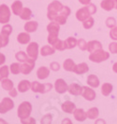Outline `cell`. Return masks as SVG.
Here are the masks:
<instances>
[{
	"label": "cell",
	"mask_w": 117,
	"mask_h": 124,
	"mask_svg": "<svg viewBox=\"0 0 117 124\" xmlns=\"http://www.w3.org/2000/svg\"><path fill=\"white\" fill-rule=\"evenodd\" d=\"M70 14V9L67 6H63L59 1H53L48 6V13L47 17L51 21H54L58 16L64 15L66 17H68Z\"/></svg>",
	"instance_id": "1"
},
{
	"label": "cell",
	"mask_w": 117,
	"mask_h": 124,
	"mask_svg": "<svg viewBox=\"0 0 117 124\" xmlns=\"http://www.w3.org/2000/svg\"><path fill=\"white\" fill-rule=\"evenodd\" d=\"M96 12H97V7L90 3L85 7L80 8L76 12V18L80 22H84L86 19H88L92 14H95Z\"/></svg>",
	"instance_id": "2"
},
{
	"label": "cell",
	"mask_w": 117,
	"mask_h": 124,
	"mask_svg": "<svg viewBox=\"0 0 117 124\" xmlns=\"http://www.w3.org/2000/svg\"><path fill=\"white\" fill-rule=\"evenodd\" d=\"M59 30H60V24H58L54 21H52V23H50L47 25V31L49 32L48 42L50 45H54L58 40Z\"/></svg>",
	"instance_id": "3"
},
{
	"label": "cell",
	"mask_w": 117,
	"mask_h": 124,
	"mask_svg": "<svg viewBox=\"0 0 117 124\" xmlns=\"http://www.w3.org/2000/svg\"><path fill=\"white\" fill-rule=\"evenodd\" d=\"M17 112H18V117L20 118V119L28 118L30 116L31 112H32V105L29 102L25 101L19 106Z\"/></svg>",
	"instance_id": "4"
},
{
	"label": "cell",
	"mask_w": 117,
	"mask_h": 124,
	"mask_svg": "<svg viewBox=\"0 0 117 124\" xmlns=\"http://www.w3.org/2000/svg\"><path fill=\"white\" fill-rule=\"evenodd\" d=\"M109 57H110V53L101 49V50H97V51L91 53L89 55V60L94 62H101L108 60Z\"/></svg>",
	"instance_id": "5"
},
{
	"label": "cell",
	"mask_w": 117,
	"mask_h": 124,
	"mask_svg": "<svg viewBox=\"0 0 117 124\" xmlns=\"http://www.w3.org/2000/svg\"><path fill=\"white\" fill-rule=\"evenodd\" d=\"M53 85L51 83H46V84H41L37 81H33L31 83V90L34 93H46L49 91L52 90Z\"/></svg>",
	"instance_id": "6"
},
{
	"label": "cell",
	"mask_w": 117,
	"mask_h": 124,
	"mask_svg": "<svg viewBox=\"0 0 117 124\" xmlns=\"http://www.w3.org/2000/svg\"><path fill=\"white\" fill-rule=\"evenodd\" d=\"M9 19H10L9 8L5 4L0 5V23L6 24L9 22Z\"/></svg>",
	"instance_id": "7"
},
{
	"label": "cell",
	"mask_w": 117,
	"mask_h": 124,
	"mask_svg": "<svg viewBox=\"0 0 117 124\" xmlns=\"http://www.w3.org/2000/svg\"><path fill=\"white\" fill-rule=\"evenodd\" d=\"M14 107V103L10 98L6 97L1 101L0 103V113L1 114H5L9 110H11Z\"/></svg>",
	"instance_id": "8"
},
{
	"label": "cell",
	"mask_w": 117,
	"mask_h": 124,
	"mask_svg": "<svg viewBox=\"0 0 117 124\" xmlns=\"http://www.w3.org/2000/svg\"><path fill=\"white\" fill-rule=\"evenodd\" d=\"M26 51H27L28 57L36 61L37 59V55H38V45H37V43H36V42H31L27 46Z\"/></svg>",
	"instance_id": "9"
},
{
	"label": "cell",
	"mask_w": 117,
	"mask_h": 124,
	"mask_svg": "<svg viewBox=\"0 0 117 124\" xmlns=\"http://www.w3.org/2000/svg\"><path fill=\"white\" fill-rule=\"evenodd\" d=\"M11 33H12V26H11L10 24L6 23V24L2 27V29H1L0 35H1V37H2V38H3L4 46H5V47L9 44V35H10Z\"/></svg>",
	"instance_id": "10"
},
{
	"label": "cell",
	"mask_w": 117,
	"mask_h": 124,
	"mask_svg": "<svg viewBox=\"0 0 117 124\" xmlns=\"http://www.w3.org/2000/svg\"><path fill=\"white\" fill-rule=\"evenodd\" d=\"M35 60L33 59H29L27 62H23L20 67H21V73H23L24 75H28L30 73L31 71L33 70V68L35 67Z\"/></svg>",
	"instance_id": "11"
},
{
	"label": "cell",
	"mask_w": 117,
	"mask_h": 124,
	"mask_svg": "<svg viewBox=\"0 0 117 124\" xmlns=\"http://www.w3.org/2000/svg\"><path fill=\"white\" fill-rule=\"evenodd\" d=\"M81 95L87 101H93V100H95V98H96V93L94 92V90H92L91 88L87 87V86H83L82 87Z\"/></svg>",
	"instance_id": "12"
},
{
	"label": "cell",
	"mask_w": 117,
	"mask_h": 124,
	"mask_svg": "<svg viewBox=\"0 0 117 124\" xmlns=\"http://www.w3.org/2000/svg\"><path fill=\"white\" fill-rule=\"evenodd\" d=\"M54 88H55L56 93H64L68 91V84L65 82L64 79L62 78H58L55 81V84H54Z\"/></svg>",
	"instance_id": "13"
},
{
	"label": "cell",
	"mask_w": 117,
	"mask_h": 124,
	"mask_svg": "<svg viewBox=\"0 0 117 124\" xmlns=\"http://www.w3.org/2000/svg\"><path fill=\"white\" fill-rule=\"evenodd\" d=\"M102 49V45L99 41H97V40H92V41H89L87 43V50L89 52H95L97 50H99Z\"/></svg>",
	"instance_id": "14"
},
{
	"label": "cell",
	"mask_w": 117,
	"mask_h": 124,
	"mask_svg": "<svg viewBox=\"0 0 117 124\" xmlns=\"http://www.w3.org/2000/svg\"><path fill=\"white\" fill-rule=\"evenodd\" d=\"M68 93L72 95H81L82 93V87L77 83H71L68 88Z\"/></svg>",
	"instance_id": "15"
},
{
	"label": "cell",
	"mask_w": 117,
	"mask_h": 124,
	"mask_svg": "<svg viewBox=\"0 0 117 124\" xmlns=\"http://www.w3.org/2000/svg\"><path fill=\"white\" fill-rule=\"evenodd\" d=\"M73 115L77 121H84L87 118L86 112H84V110L81 108H76L73 111Z\"/></svg>",
	"instance_id": "16"
},
{
	"label": "cell",
	"mask_w": 117,
	"mask_h": 124,
	"mask_svg": "<svg viewBox=\"0 0 117 124\" xmlns=\"http://www.w3.org/2000/svg\"><path fill=\"white\" fill-rule=\"evenodd\" d=\"M50 75V70L48 67L46 66H41L37 69V77L39 79H45L49 77Z\"/></svg>",
	"instance_id": "17"
},
{
	"label": "cell",
	"mask_w": 117,
	"mask_h": 124,
	"mask_svg": "<svg viewBox=\"0 0 117 124\" xmlns=\"http://www.w3.org/2000/svg\"><path fill=\"white\" fill-rule=\"evenodd\" d=\"M88 70H89V67H88L87 63H85V62H81V63H79V64H77V65L75 66L74 72L78 75H81V74H85V73H87Z\"/></svg>",
	"instance_id": "18"
},
{
	"label": "cell",
	"mask_w": 117,
	"mask_h": 124,
	"mask_svg": "<svg viewBox=\"0 0 117 124\" xmlns=\"http://www.w3.org/2000/svg\"><path fill=\"white\" fill-rule=\"evenodd\" d=\"M76 109V106L75 104L70 102V101H67L65 103H63L62 105V110L66 113H73V111Z\"/></svg>",
	"instance_id": "19"
},
{
	"label": "cell",
	"mask_w": 117,
	"mask_h": 124,
	"mask_svg": "<svg viewBox=\"0 0 117 124\" xmlns=\"http://www.w3.org/2000/svg\"><path fill=\"white\" fill-rule=\"evenodd\" d=\"M37 26H38V23L36 21H31V22H28L25 24V30L27 33H33V32H36L37 29Z\"/></svg>",
	"instance_id": "20"
},
{
	"label": "cell",
	"mask_w": 117,
	"mask_h": 124,
	"mask_svg": "<svg viewBox=\"0 0 117 124\" xmlns=\"http://www.w3.org/2000/svg\"><path fill=\"white\" fill-rule=\"evenodd\" d=\"M29 89H31V83L30 81L24 79V80L20 81L18 84V91L20 93H25L27 92Z\"/></svg>",
	"instance_id": "21"
},
{
	"label": "cell",
	"mask_w": 117,
	"mask_h": 124,
	"mask_svg": "<svg viewBox=\"0 0 117 124\" xmlns=\"http://www.w3.org/2000/svg\"><path fill=\"white\" fill-rule=\"evenodd\" d=\"M11 9H12V12L14 15H17L19 16L20 13L23 9V3L21 1H14L11 5Z\"/></svg>",
	"instance_id": "22"
},
{
	"label": "cell",
	"mask_w": 117,
	"mask_h": 124,
	"mask_svg": "<svg viewBox=\"0 0 117 124\" xmlns=\"http://www.w3.org/2000/svg\"><path fill=\"white\" fill-rule=\"evenodd\" d=\"M87 84L93 88H98L99 86V78L95 75H90L87 78Z\"/></svg>",
	"instance_id": "23"
},
{
	"label": "cell",
	"mask_w": 117,
	"mask_h": 124,
	"mask_svg": "<svg viewBox=\"0 0 117 124\" xmlns=\"http://www.w3.org/2000/svg\"><path fill=\"white\" fill-rule=\"evenodd\" d=\"M100 6L104 10L110 11L114 8V0H103L100 3Z\"/></svg>",
	"instance_id": "24"
},
{
	"label": "cell",
	"mask_w": 117,
	"mask_h": 124,
	"mask_svg": "<svg viewBox=\"0 0 117 124\" xmlns=\"http://www.w3.org/2000/svg\"><path fill=\"white\" fill-rule=\"evenodd\" d=\"M31 37L28 35V33H21L17 37V41L21 44H27L30 42Z\"/></svg>",
	"instance_id": "25"
},
{
	"label": "cell",
	"mask_w": 117,
	"mask_h": 124,
	"mask_svg": "<svg viewBox=\"0 0 117 124\" xmlns=\"http://www.w3.org/2000/svg\"><path fill=\"white\" fill-rule=\"evenodd\" d=\"M76 64L75 62L71 60V59H67L64 63H63V67L66 71H68V72H74V68H75Z\"/></svg>",
	"instance_id": "26"
},
{
	"label": "cell",
	"mask_w": 117,
	"mask_h": 124,
	"mask_svg": "<svg viewBox=\"0 0 117 124\" xmlns=\"http://www.w3.org/2000/svg\"><path fill=\"white\" fill-rule=\"evenodd\" d=\"M19 16L21 17L22 20L28 21L32 17V11H31L30 8H23V9H22V11H21Z\"/></svg>",
	"instance_id": "27"
},
{
	"label": "cell",
	"mask_w": 117,
	"mask_h": 124,
	"mask_svg": "<svg viewBox=\"0 0 117 124\" xmlns=\"http://www.w3.org/2000/svg\"><path fill=\"white\" fill-rule=\"evenodd\" d=\"M54 52H55V49L53 48V47H51V46H49V45L44 46V47L41 48V50H40V54L42 56L52 55V54H54Z\"/></svg>",
	"instance_id": "28"
},
{
	"label": "cell",
	"mask_w": 117,
	"mask_h": 124,
	"mask_svg": "<svg viewBox=\"0 0 117 124\" xmlns=\"http://www.w3.org/2000/svg\"><path fill=\"white\" fill-rule=\"evenodd\" d=\"M1 86L2 88L4 89V90H6V91H10V90H12L13 89V82L10 79H9L8 78H4V79H2L1 80Z\"/></svg>",
	"instance_id": "29"
},
{
	"label": "cell",
	"mask_w": 117,
	"mask_h": 124,
	"mask_svg": "<svg viewBox=\"0 0 117 124\" xmlns=\"http://www.w3.org/2000/svg\"><path fill=\"white\" fill-rule=\"evenodd\" d=\"M77 39L75 37H68L65 40V45H66V49H73L77 46Z\"/></svg>",
	"instance_id": "30"
},
{
	"label": "cell",
	"mask_w": 117,
	"mask_h": 124,
	"mask_svg": "<svg viewBox=\"0 0 117 124\" xmlns=\"http://www.w3.org/2000/svg\"><path fill=\"white\" fill-rule=\"evenodd\" d=\"M99 109H98L97 107H92V108H90V109L86 112L87 118H90V119H95V118H97L99 117Z\"/></svg>",
	"instance_id": "31"
},
{
	"label": "cell",
	"mask_w": 117,
	"mask_h": 124,
	"mask_svg": "<svg viewBox=\"0 0 117 124\" xmlns=\"http://www.w3.org/2000/svg\"><path fill=\"white\" fill-rule=\"evenodd\" d=\"M112 92V85L110 83H104L101 87V93L104 96H108L110 95V93Z\"/></svg>",
	"instance_id": "32"
},
{
	"label": "cell",
	"mask_w": 117,
	"mask_h": 124,
	"mask_svg": "<svg viewBox=\"0 0 117 124\" xmlns=\"http://www.w3.org/2000/svg\"><path fill=\"white\" fill-rule=\"evenodd\" d=\"M15 58H16L17 61H19V62H27V61L30 59V58L28 57V55H27L25 52H24V51H19V52H17V53L15 54Z\"/></svg>",
	"instance_id": "33"
},
{
	"label": "cell",
	"mask_w": 117,
	"mask_h": 124,
	"mask_svg": "<svg viewBox=\"0 0 117 124\" xmlns=\"http://www.w3.org/2000/svg\"><path fill=\"white\" fill-rule=\"evenodd\" d=\"M53 47L57 50H65L66 49V45H65V40H60L58 38V40L56 41L55 43L53 45Z\"/></svg>",
	"instance_id": "34"
},
{
	"label": "cell",
	"mask_w": 117,
	"mask_h": 124,
	"mask_svg": "<svg viewBox=\"0 0 117 124\" xmlns=\"http://www.w3.org/2000/svg\"><path fill=\"white\" fill-rule=\"evenodd\" d=\"M9 72V66L3 65L2 67H0V80H2V79L8 78Z\"/></svg>",
	"instance_id": "35"
},
{
	"label": "cell",
	"mask_w": 117,
	"mask_h": 124,
	"mask_svg": "<svg viewBox=\"0 0 117 124\" xmlns=\"http://www.w3.org/2000/svg\"><path fill=\"white\" fill-rule=\"evenodd\" d=\"M10 71L13 75H18L19 73H21V67H20V64L18 62H14L11 63V65L9 66Z\"/></svg>",
	"instance_id": "36"
},
{
	"label": "cell",
	"mask_w": 117,
	"mask_h": 124,
	"mask_svg": "<svg viewBox=\"0 0 117 124\" xmlns=\"http://www.w3.org/2000/svg\"><path fill=\"white\" fill-rule=\"evenodd\" d=\"M94 19L90 16L88 19H86L84 22H82V25H83V27L85 28V29H90L91 27H92L93 25H94Z\"/></svg>",
	"instance_id": "37"
},
{
	"label": "cell",
	"mask_w": 117,
	"mask_h": 124,
	"mask_svg": "<svg viewBox=\"0 0 117 124\" xmlns=\"http://www.w3.org/2000/svg\"><path fill=\"white\" fill-rule=\"evenodd\" d=\"M77 46L80 48L81 50H87V42L83 39V38H80L77 41Z\"/></svg>",
	"instance_id": "38"
},
{
	"label": "cell",
	"mask_w": 117,
	"mask_h": 124,
	"mask_svg": "<svg viewBox=\"0 0 117 124\" xmlns=\"http://www.w3.org/2000/svg\"><path fill=\"white\" fill-rule=\"evenodd\" d=\"M106 25L109 27V28H113L114 26H116V21L115 19L112 18V17H110L106 20Z\"/></svg>",
	"instance_id": "39"
},
{
	"label": "cell",
	"mask_w": 117,
	"mask_h": 124,
	"mask_svg": "<svg viewBox=\"0 0 117 124\" xmlns=\"http://www.w3.org/2000/svg\"><path fill=\"white\" fill-rule=\"evenodd\" d=\"M110 37L113 40H117V26H114L113 28H111L110 32Z\"/></svg>",
	"instance_id": "40"
},
{
	"label": "cell",
	"mask_w": 117,
	"mask_h": 124,
	"mask_svg": "<svg viewBox=\"0 0 117 124\" xmlns=\"http://www.w3.org/2000/svg\"><path fill=\"white\" fill-rule=\"evenodd\" d=\"M109 50L111 53H117V43L116 42H112L109 46Z\"/></svg>",
	"instance_id": "41"
},
{
	"label": "cell",
	"mask_w": 117,
	"mask_h": 124,
	"mask_svg": "<svg viewBox=\"0 0 117 124\" xmlns=\"http://www.w3.org/2000/svg\"><path fill=\"white\" fill-rule=\"evenodd\" d=\"M21 122L23 124H26V123H36V119H34L33 118H24V119H21Z\"/></svg>",
	"instance_id": "42"
},
{
	"label": "cell",
	"mask_w": 117,
	"mask_h": 124,
	"mask_svg": "<svg viewBox=\"0 0 117 124\" xmlns=\"http://www.w3.org/2000/svg\"><path fill=\"white\" fill-rule=\"evenodd\" d=\"M40 122H41V123H51V122H52V116H51V115H46V116H44Z\"/></svg>",
	"instance_id": "43"
},
{
	"label": "cell",
	"mask_w": 117,
	"mask_h": 124,
	"mask_svg": "<svg viewBox=\"0 0 117 124\" xmlns=\"http://www.w3.org/2000/svg\"><path fill=\"white\" fill-rule=\"evenodd\" d=\"M51 69L53 70V71H58L59 69H60V65H59V63L58 62H52L51 63Z\"/></svg>",
	"instance_id": "44"
},
{
	"label": "cell",
	"mask_w": 117,
	"mask_h": 124,
	"mask_svg": "<svg viewBox=\"0 0 117 124\" xmlns=\"http://www.w3.org/2000/svg\"><path fill=\"white\" fill-rule=\"evenodd\" d=\"M9 93V96H10V97H16V96H17V94H18L17 90H16V89H14V88H13L12 90H10Z\"/></svg>",
	"instance_id": "45"
},
{
	"label": "cell",
	"mask_w": 117,
	"mask_h": 124,
	"mask_svg": "<svg viewBox=\"0 0 117 124\" xmlns=\"http://www.w3.org/2000/svg\"><path fill=\"white\" fill-rule=\"evenodd\" d=\"M6 62V56L0 52V65H3Z\"/></svg>",
	"instance_id": "46"
},
{
	"label": "cell",
	"mask_w": 117,
	"mask_h": 124,
	"mask_svg": "<svg viewBox=\"0 0 117 124\" xmlns=\"http://www.w3.org/2000/svg\"><path fill=\"white\" fill-rule=\"evenodd\" d=\"M79 2L82 5H88V4H90L91 0H79Z\"/></svg>",
	"instance_id": "47"
},
{
	"label": "cell",
	"mask_w": 117,
	"mask_h": 124,
	"mask_svg": "<svg viewBox=\"0 0 117 124\" xmlns=\"http://www.w3.org/2000/svg\"><path fill=\"white\" fill-rule=\"evenodd\" d=\"M3 47H5V46H4V41H3V38H2L1 35H0V49L3 48Z\"/></svg>",
	"instance_id": "48"
},
{
	"label": "cell",
	"mask_w": 117,
	"mask_h": 124,
	"mask_svg": "<svg viewBox=\"0 0 117 124\" xmlns=\"http://www.w3.org/2000/svg\"><path fill=\"white\" fill-rule=\"evenodd\" d=\"M112 70H113V72H115L117 74V62H115L114 64H113V66H112Z\"/></svg>",
	"instance_id": "49"
},
{
	"label": "cell",
	"mask_w": 117,
	"mask_h": 124,
	"mask_svg": "<svg viewBox=\"0 0 117 124\" xmlns=\"http://www.w3.org/2000/svg\"><path fill=\"white\" fill-rule=\"evenodd\" d=\"M66 122H69V123H70V121L68 120V118H65V120H63L62 123H66Z\"/></svg>",
	"instance_id": "50"
},
{
	"label": "cell",
	"mask_w": 117,
	"mask_h": 124,
	"mask_svg": "<svg viewBox=\"0 0 117 124\" xmlns=\"http://www.w3.org/2000/svg\"><path fill=\"white\" fill-rule=\"evenodd\" d=\"M114 8L117 9V0H114Z\"/></svg>",
	"instance_id": "51"
},
{
	"label": "cell",
	"mask_w": 117,
	"mask_h": 124,
	"mask_svg": "<svg viewBox=\"0 0 117 124\" xmlns=\"http://www.w3.org/2000/svg\"><path fill=\"white\" fill-rule=\"evenodd\" d=\"M2 118H0V122H3V123H6V121H4V120H1Z\"/></svg>",
	"instance_id": "52"
}]
</instances>
